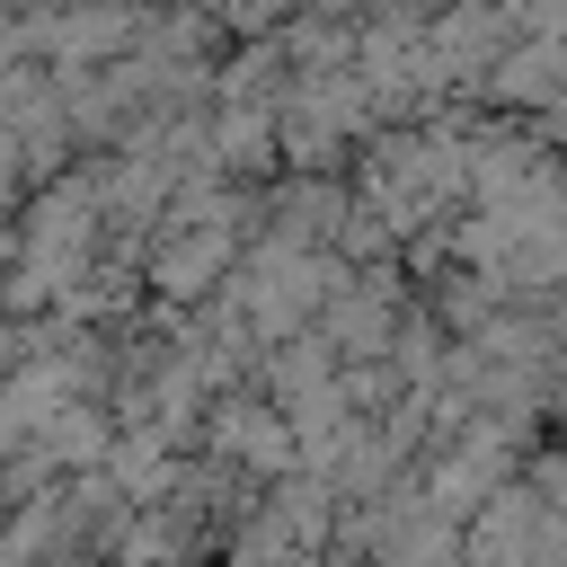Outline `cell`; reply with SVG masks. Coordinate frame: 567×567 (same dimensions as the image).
<instances>
[{
	"label": "cell",
	"mask_w": 567,
	"mask_h": 567,
	"mask_svg": "<svg viewBox=\"0 0 567 567\" xmlns=\"http://www.w3.org/2000/svg\"><path fill=\"white\" fill-rule=\"evenodd\" d=\"M558 0H0V567H558Z\"/></svg>",
	"instance_id": "cell-1"
}]
</instances>
